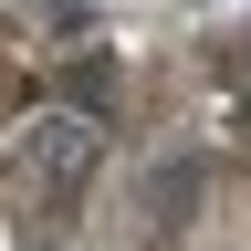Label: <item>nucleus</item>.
Instances as JSON below:
<instances>
[{
	"mask_svg": "<svg viewBox=\"0 0 251 251\" xmlns=\"http://www.w3.org/2000/svg\"><path fill=\"white\" fill-rule=\"evenodd\" d=\"M188 199H199V157H157V168H147V220H157V230H178Z\"/></svg>",
	"mask_w": 251,
	"mask_h": 251,
	"instance_id": "nucleus-1",
	"label": "nucleus"
}]
</instances>
